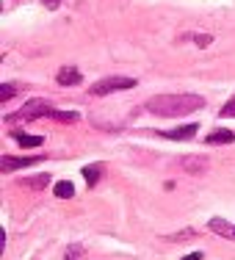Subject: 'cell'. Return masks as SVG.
Returning <instances> with one entry per match:
<instances>
[{
  "label": "cell",
  "instance_id": "20",
  "mask_svg": "<svg viewBox=\"0 0 235 260\" xmlns=\"http://www.w3.org/2000/svg\"><path fill=\"white\" fill-rule=\"evenodd\" d=\"M42 3H45V9L55 11V9H58V6H61V3H64V0H42Z\"/></svg>",
  "mask_w": 235,
  "mask_h": 260
},
{
  "label": "cell",
  "instance_id": "19",
  "mask_svg": "<svg viewBox=\"0 0 235 260\" xmlns=\"http://www.w3.org/2000/svg\"><path fill=\"white\" fill-rule=\"evenodd\" d=\"M196 230H183V233H175V235H169L166 241H183V238H194Z\"/></svg>",
  "mask_w": 235,
  "mask_h": 260
},
{
  "label": "cell",
  "instance_id": "14",
  "mask_svg": "<svg viewBox=\"0 0 235 260\" xmlns=\"http://www.w3.org/2000/svg\"><path fill=\"white\" fill-rule=\"evenodd\" d=\"M20 91H22L20 83H3V86H0V103H9L11 97L20 94Z\"/></svg>",
  "mask_w": 235,
  "mask_h": 260
},
{
  "label": "cell",
  "instance_id": "15",
  "mask_svg": "<svg viewBox=\"0 0 235 260\" xmlns=\"http://www.w3.org/2000/svg\"><path fill=\"white\" fill-rule=\"evenodd\" d=\"M55 197H61V200H72V197H75V185H72L70 180L55 183Z\"/></svg>",
  "mask_w": 235,
  "mask_h": 260
},
{
  "label": "cell",
  "instance_id": "13",
  "mask_svg": "<svg viewBox=\"0 0 235 260\" xmlns=\"http://www.w3.org/2000/svg\"><path fill=\"white\" fill-rule=\"evenodd\" d=\"M14 139H17V144L22 147V150H30V147H39L42 141V136H25V133H14Z\"/></svg>",
  "mask_w": 235,
  "mask_h": 260
},
{
  "label": "cell",
  "instance_id": "16",
  "mask_svg": "<svg viewBox=\"0 0 235 260\" xmlns=\"http://www.w3.org/2000/svg\"><path fill=\"white\" fill-rule=\"evenodd\" d=\"M50 119H55V122H78L80 114H78V111H55V108H53Z\"/></svg>",
  "mask_w": 235,
  "mask_h": 260
},
{
  "label": "cell",
  "instance_id": "12",
  "mask_svg": "<svg viewBox=\"0 0 235 260\" xmlns=\"http://www.w3.org/2000/svg\"><path fill=\"white\" fill-rule=\"evenodd\" d=\"M100 175H103V164H89V166H83V177H86V183H89V185H97Z\"/></svg>",
  "mask_w": 235,
  "mask_h": 260
},
{
  "label": "cell",
  "instance_id": "3",
  "mask_svg": "<svg viewBox=\"0 0 235 260\" xmlns=\"http://www.w3.org/2000/svg\"><path fill=\"white\" fill-rule=\"evenodd\" d=\"M53 114V105L45 100H30L25 108H20L17 114H9L6 122H28V119H39V116H50Z\"/></svg>",
  "mask_w": 235,
  "mask_h": 260
},
{
  "label": "cell",
  "instance_id": "10",
  "mask_svg": "<svg viewBox=\"0 0 235 260\" xmlns=\"http://www.w3.org/2000/svg\"><path fill=\"white\" fill-rule=\"evenodd\" d=\"M232 141H235L232 130H216V133L208 136V144H232Z\"/></svg>",
  "mask_w": 235,
  "mask_h": 260
},
{
  "label": "cell",
  "instance_id": "4",
  "mask_svg": "<svg viewBox=\"0 0 235 260\" xmlns=\"http://www.w3.org/2000/svg\"><path fill=\"white\" fill-rule=\"evenodd\" d=\"M42 155H30V158H22V155H3L0 158V169L9 175V172H17V169H25V166H33L39 164Z\"/></svg>",
  "mask_w": 235,
  "mask_h": 260
},
{
  "label": "cell",
  "instance_id": "6",
  "mask_svg": "<svg viewBox=\"0 0 235 260\" xmlns=\"http://www.w3.org/2000/svg\"><path fill=\"white\" fill-rule=\"evenodd\" d=\"M55 80H58V86H80V83H83V72H80L78 67L66 64V67H61V70H58Z\"/></svg>",
  "mask_w": 235,
  "mask_h": 260
},
{
  "label": "cell",
  "instance_id": "5",
  "mask_svg": "<svg viewBox=\"0 0 235 260\" xmlns=\"http://www.w3.org/2000/svg\"><path fill=\"white\" fill-rule=\"evenodd\" d=\"M180 169L188 172V175H205L210 169V160L202 155H185V158H180Z\"/></svg>",
  "mask_w": 235,
  "mask_h": 260
},
{
  "label": "cell",
  "instance_id": "2",
  "mask_svg": "<svg viewBox=\"0 0 235 260\" xmlns=\"http://www.w3.org/2000/svg\"><path fill=\"white\" fill-rule=\"evenodd\" d=\"M136 78H122V75H114V78H103L97 80L94 86H89V94L94 97H105V94H114V91H127V89H136Z\"/></svg>",
  "mask_w": 235,
  "mask_h": 260
},
{
  "label": "cell",
  "instance_id": "9",
  "mask_svg": "<svg viewBox=\"0 0 235 260\" xmlns=\"http://www.w3.org/2000/svg\"><path fill=\"white\" fill-rule=\"evenodd\" d=\"M22 188H33V191H42L50 185V175H36V177H28V180H20Z\"/></svg>",
  "mask_w": 235,
  "mask_h": 260
},
{
  "label": "cell",
  "instance_id": "8",
  "mask_svg": "<svg viewBox=\"0 0 235 260\" xmlns=\"http://www.w3.org/2000/svg\"><path fill=\"white\" fill-rule=\"evenodd\" d=\"M208 230H213L216 235H221V238L235 241V224H230V221L221 219V216H216V219H210V221H208Z\"/></svg>",
  "mask_w": 235,
  "mask_h": 260
},
{
  "label": "cell",
  "instance_id": "7",
  "mask_svg": "<svg viewBox=\"0 0 235 260\" xmlns=\"http://www.w3.org/2000/svg\"><path fill=\"white\" fill-rule=\"evenodd\" d=\"M196 130H199V125L194 122V125H180L175 130H160V136H163V139H175V141H185V139H194Z\"/></svg>",
  "mask_w": 235,
  "mask_h": 260
},
{
  "label": "cell",
  "instance_id": "21",
  "mask_svg": "<svg viewBox=\"0 0 235 260\" xmlns=\"http://www.w3.org/2000/svg\"><path fill=\"white\" fill-rule=\"evenodd\" d=\"M202 257H205V255H202V252H194V255H185L183 260H202Z\"/></svg>",
  "mask_w": 235,
  "mask_h": 260
},
{
  "label": "cell",
  "instance_id": "1",
  "mask_svg": "<svg viewBox=\"0 0 235 260\" xmlns=\"http://www.w3.org/2000/svg\"><path fill=\"white\" fill-rule=\"evenodd\" d=\"M205 108V97L199 94H158L147 100V111L158 116H185Z\"/></svg>",
  "mask_w": 235,
  "mask_h": 260
},
{
  "label": "cell",
  "instance_id": "18",
  "mask_svg": "<svg viewBox=\"0 0 235 260\" xmlns=\"http://www.w3.org/2000/svg\"><path fill=\"white\" fill-rule=\"evenodd\" d=\"M221 116H224V119H232V116H235V97L224 105V108H221Z\"/></svg>",
  "mask_w": 235,
  "mask_h": 260
},
{
  "label": "cell",
  "instance_id": "11",
  "mask_svg": "<svg viewBox=\"0 0 235 260\" xmlns=\"http://www.w3.org/2000/svg\"><path fill=\"white\" fill-rule=\"evenodd\" d=\"M180 42H194L196 47H210L213 45V36L210 34H185V36H180Z\"/></svg>",
  "mask_w": 235,
  "mask_h": 260
},
{
  "label": "cell",
  "instance_id": "17",
  "mask_svg": "<svg viewBox=\"0 0 235 260\" xmlns=\"http://www.w3.org/2000/svg\"><path fill=\"white\" fill-rule=\"evenodd\" d=\"M64 260H86V249L78 244H70L66 246V257Z\"/></svg>",
  "mask_w": 235,
  "mask_h": 260
}]
</instances>
